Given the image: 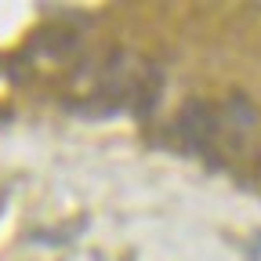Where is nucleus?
<instances>
[{"label": "nucleus", "mask_w": 261, "mask_h": 261, "mask_svg": "<svg viewBox=\"0 0 261 261\" xmlns=\"http://www.w3.org/2000/svg\"><path fill=\"white\" fill-rule=\"evenodd\" d=\"M178 135L185 138L189 149H203L214 135H218V116L211 113V106L203 102H189L178 113Z\"/></svg>", "instance_id": "obj_1"}, {"label": "nucleus", "mask_w": 261, "mask_h": 261, "mask_svg": "<svg viewBox=\"0 0 261 261\" xmlns=\"http://www.w3.org/2000/svg\"><path fill=\"white\" fill-rule=\"evenodd\" d=\"M33 51L51 55V58H65L76 51V33L65 29V25H44L33 33Z\"/></svg>", "instance_id": "obj_2"}, {"label": "nucleus", "mask_w": 261, "mask_h": 261, "mask_svg": "<svg viewBox=\"0 0 261 261\" xmlns=\"http://www.w3.org/2000/svg\"><path fill=\"white\" fill-rule=\"evenodd\" d=\"M160 91H163V73L160 69H145L142 76H138V84H135V91H130V113H135L138 120L142 116H149L156 106H160Z\"/></svg>", "instance_id": "obj_3"}, {"label": "nucleus", "mask_w": 261, "mask_h": 261, "mask_svg": "<svg viewBox=\"0 0 261 261\" xmlns=\"http://www.w3.org/2000/svg\"><path fill=\"white\" fill-rule=\"evenodd\" d=\"M232 116H236V120L243 116V127H250V123H254V113H250V106L243 102V98H232Z\"/></svg>", "instance_id": "obj_4"}, {"label": "nucleus", "mask_w": 261, "mask_h": 261, "mask_svg": "<svg viewBox=\"0 0 261 261\" xmlns=\"http://www.w3.org/2000/svg\"><path fill=\"white\" fill-rule=\"evenodd\" d=\"M4 203H8V192H0V211H4Z\"/></svg>", "instance_id": "obj_5"}]
</instances>
